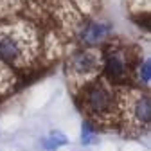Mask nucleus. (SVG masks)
Returning <instances> with one entry per match:
<instances>
[{
  "mask_svg": "<svg viewBox=\"0 0 151 151\" xmlns=\"http://www.w3.org/2000/svg\"><path fill=\"white\" fill-rule=\"evenodd\" d=\"M111 32H113L111 24H108L104 20H96V18H81L74 25L76 42L79 43V47L97 49L99 45L108 42Z\"/></svg>",
  "mask_w": 151,
  "mask_h": 151,
  "instance_id": "nucleus-6",
  "label": "nucleus"
},
{
  "mask_svg": "<svg viewBox=\"0 0 151 151\" xmlns=\"http://www.w3.org/2000/svg\"><path fill=\"white\" fill-rule=\"evenodd\" d=\"M135 63L137 61L126 47L108 43L101 52V78L113 86H126Z\"/></svg>",
  "mask_w": 151,
  "mask_h": 151,
  "instance_id": "nucleus-4",
  "label": "nucleus"
},
{
  "mask_svg": "<svg viewBox=\"0 0 151 151\" xmlns=\"http://www.w3.org/2000/svg\"><path fill=\"white\" fill-rule=\"evenodd\" d=\"M79 140L83 146H93L99 140V131H97V124L92 122L90 119H85L81 122V133H79Z\"/></svg>",
  "mask_w": 151,
  "mask_h": 151,
  "instance_id": "nucleus-9",
  "label": "nucleus"
},
{
  "mask_svg": "<svg viewBox=\"0 0 151 151\" xmlns=\"http://www.w3.org/2000/svg\"><path fill=\"white\" fill-rule=\"evenodd\" d=\"M40 52V40L29 24H11L0 27V60L13 70L29 68Z\"/></svg>",
  "mask_w": 151,
  "mask_h": 151,
  "instance_id": "nucleus-1",
  "label": "nucleus"
},
{
  "mask_svg": "<svg viewBox=\"0 0 151 151\" xmlns=\"http://www.w3.org/2000/svg\"><path fill=\"white\" fill-rule=\"evenodd\" d=\"M119 121L133 131H144L151 124V97L142 88L119 90Z\"/></svg>",
  "mask_w": 151,
  "mask_h": 151,
  "instance_id": "nucleus-3",
  "label": "nucleus"
},
{
  "mask_svg": "<svg viewBox=\"0 0 151 151\" xmlns=\"http://www.w3.org/2000/svg\"><path fill=\"white\" fill-rule=\"evenodd\" d=\"M14 72L16 70H13L9 65H6L0 60V97L13 90V86L16 83V74Z\"/></svg>",
  "mask_w": 151,
  "mask_h": 151,
  "instance_id": "nucleus-8",
  "label": "nucleus"
},
{
  "mask_svg": "<svg viewBox=\"0 0 151 151\" xmlns=\"http://www.w3.org/2000/svg\"><path fill=\"white\" fill-rule=\"evenodd\" d=\"M68 146V137L60 129H50L42 139V147L45 151H60L61 147Z\"/></svg>",
  "mask_w": 151,
  "mask_h": 151,
  "instance_id": "nucleus-7",
  "label": "nucleus"
},
{
  "mask_svg": "<svg viewBox=\"0 0 151 151\" xmlns=\"http://www.w3.org/2000/svg\"><path fill=\"white\" fill-rule=\"evenodd\" d=\"M67 78L74 86L81 88L88 81L101 76V52L90 47H78L65 61Z\"/></svg>",
  "mask_w": 151,
  "mask_h": 151,
  "instance_id": "nucleus-5",
  "label": "nucleus"
},
{
  "mask_svg": "<svg viewBox=\"0 0 151 151\" xmlns=\"http://www.w3.org/2000/svg\"><path fill=\"white\" fill-rule=\"evenodd\" d=\"M79 93V101L88 115V119L96 124H108L119 119V90L110 85L101 76L83 85Z\"/></svg>",
  "mask_w": 151,
  "mask_h": 151,
  "instance_id": "nucleus-2",
  "label": "nucleus"
},
{
  "mask_svg": "<svg viewBox=\"0 0 151 151\" xmlns=\"http://www.w3.org/2000/svg\"><path fill=\"white\" fill-rule=\"evenodd\" d=\"M133 74H135V78H137V81H139V85L142 86H149L151 85V60L149 58H140V60H137V63H135V67H133Z\"/></svg>",
  "mask_w": 151,
  "mask_h": 151,
  "instance_id": "nucleus-10",
  "label": "nucleus"
}]
</instances>
